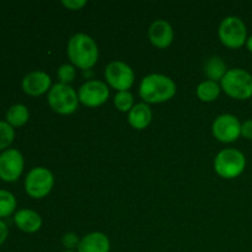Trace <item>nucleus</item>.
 I'll use <instances>...</instances> for the list:
<instances>
[{
    "instance_id": "nucleus-1",
    "label": "nucleus",
    "mask_w": 252,
    "mask_h": 252,
    "mask_svg": "<svg viewBox=\"0 0 252 252\" xmlns=\"http://www.w3.org/2000/svg\"><path fill=\"white\" fill-rule=\"evenodd\" d=\"M66 53L71 64L83 70L91 69L98 61L97 44L86 33L74 34L68 42Z\"/></svg>"
},
{
    "instance_id": "nucleus-2",
    "label": "nucleus",
    "mask_w": 252,
    "mask_h": 252,
    "mask_svg": "<svg viewBox=\"0 0 252 252\" xmlns=\"http://www.w3.org/2000/svg\"><path fill=\"white\" fill-rule=\"evenodd\" d=\"M176 94V84L162 74H149L139 85V96L145 103H162L171 100Z\"/></svg>"
},
{
    "instance_id": "nucleus-3",
    "label": "nucleus",
    "mask_w": 252,
    "mask_h": 252,
    "mask_svg": "<svg viewBox=\"0 0 252 252\" xmlns=\"http://www.w3.org/2000/svg\"><path fill=\"white\" fill-rule=\"evenodd\" d=\"M220 88L230 97L249 100L252 97V75L244 69H230L221 79Z\"/></svg>"
},
{
    "instance_id": "nucleus-4",
    "label": "nucleus",
    "mask_w": 252,
    "mask_h": 252,
    "mask_svg": "<svg viewBox=\"0 0 252 252\" xmlns=\"http://www.w3.org/2000/svg\"><path fill=\"white\" fill-rule=\"evenodd\" d=\"M246 167L245 155L236 149H224L214 160V169L220 177L233 180L240 176Z\"/></svg>"
},
{
    "instance_id": "nucleus-5",
    "label": "nucleus",
    "mask_w": 252,
    "mask_h": 252,
    "mask_svg": "<svg viewBox=\"0 0 252 252\" xmlns=\"http://www.w3.org/2000/svg\"><path fill=\"white\" fill-rule=\"evenodd\" d=\"M79 96L70 85L56 84L48 93V105L59 115H71L78 110Z\"/></svg>"
},
{
    "instance_id": "nucleus-6",
    "label": "nucleus",
    "mask_w": 252,
    "mask_h": 252,
    "mask_svg": "<svg viewBox=\"0 0 252 252\" xmlns=\"http://www.w3.org/2000/svg\"><path fill=\"white\" fill-rule=\"evenodd\" d=\"M220 42L225 47L238 49L246 44L248 41V30L240 17L228 16L220 22L218 30Z\"/></svg>"
},
{
    "instance_id": "nucleus-7",
    "label": "nucleus",
    "mask_w": 252,
    "mask_h": 252,
    "mask_svg": "<svg viewBox=\"0 0 252 252\" xmlns=\"http://www.w3.org/2000/svg\"><path fill=\"white\" fill-rule=\"evenodd\" d=\"M53 186V174L46 167H33L25 179V189L32 198H44L46 196H48Z\"/></svg>"
},
{
    "instance_id": "nucleus-8",
    "label": "nucleus",
    "mask_w": 252,
    "mask_h": 252,
    "mask_svg": "<svg viewBox=\"0 0 252 252\" xmlns=\"http://www.w3.org/2000/svg\"><path fill=\"white\" fill-rule=\"evenodd\" d=\"M105 79L115 90L128 91L134 84V71L128 64L115 61L106 66Z\"/></svg>"
},
{
    "instance_id": "nucleus-9",
    "label": "nucleus",
    "mask_w": 252,
    "mask_h": 252,
    "mask_svg": "<svg viewBox=\"0 0 252 252\" xmlns=\"http://www.w3.org/2000/svg\"><path fill=\"white\" fill-rule=\"evenodd\" d=\"M212 132L217 140L221 143H233L241 135V123L235 116L220 115L212 126Z\"/></svg>"
},
{
    "instance_id": "nucleus-10",
    "label": "nucleus",
    "mask_w": 252,
    "mask_h": 252,
    "mask_svg": "<svg viewBox=\"0 0 252 252\" xmlns=\"http://www.w3.org/2000/svg\"><path fill=\"white\" fill-rule=\"evenodd\" d=\"M79 101L88 107H98L110 97L107 84L101 80H89L79 89Z\"/></svg>"
},
{
    "instance_id": "nucleus-11",
    "label": "nucleus",
    "mask_w": 252,
    "mask_h": 252,
    "mask_svg": "<svg viewBox=\"0 0 252 252\" xmlns=\"http://www.w3.org/2000/svg\"><path fill=\"white\" fill-rule=\"evenodd\" d=\"M24 157L16 149H6L0 155V179L5 182H14L24 171Z\"/></svg>"
},
{
    "instance_id": "nucleus-12",
    "label": "nucleus",
    "mask_w": 252,
    "mask_h": 252,
    "mask_svg": "<svg viewBox=\"0 0 252 252\" xmlns=\"http://www.w3.org/2000/svg\"><path fill=\"white\" fill-rule=\"evenodd\" d=\"M52 86L51 76L44 71H31L22 80V90L30 96H41L49 93Z\"/></svg>"
},
{
    "instance_id": "nucleus-13",
    "label": "nucleus",
    "mask_w": 252,
    "mask_h": 252,
    "mask_svg": "<svg viewBox=\"0 0 252 252\" xmlns=\"http://www.w3.org/2000/svg\"><path fill=\"white\" fill-rule=\"evenodd\" d=\"M150 42L157 48H166L174 41V29L165 20H157L153 22L148 31Z\"/></svg>"
},
{
    "instance_id": "nucleus-14",
    "label": "nucleus",
    "mask_w": 252,
    "mask_h": 252,
    "mask_svg": "<svg viewBox=\"0 0 252 252\" xmlns=\"http://www.w3.org/2000/svg\"><path fill=\"white\" fill-rule=\"evenodd\" d=\"M110 239L103 233H90L80 239L78 252H110Z\"/></svg>"
},
{
    "instance_id": "nucleus-15",
    "label": "nucleus",
    "mask_w": 252,
    "mask_h": 252,
    "mask_svg": "<svg viewBox=\"0 0 252 252\" xmlns=\"http://www.w3.org/2000/svg\"><path fill=\"white\" fill-rule=\"evenodd\" d=\"M15 224L24 233H36L42 226V218L32 209H20L14 217Z\"/></svg>"
},
{
    "instance_id": "nucleus-16",
    "label": "nucleus",
    "mask_w": 252,
    "mask_h": 252,
    "mask_svg": "<svg viewBox=\"0 0 252 252\" xmlns=\"http://www.w3.org/2000/svg\"><path fill=\"white\" fill-rule=\"evenodd\" d=\"M153 112L147 103H137L128 112V122L134 129H145L152 123Z\"/></svg>"
},
{
    "instance_id": "nucleus-17",
    "label": "nucleus",
    "mask_w": 252,
    "mask_h": 252,
    "mask_svg": "<svg viewBox=\"0 0 252 252\" xmlns=\"http://www.w3.org/2000/svg\"><path fill=\"white\" fill-rule=\"evenodd\" d=\"M226 65L223 59L219 57H211L204 64V73H206L208 80L221 81V79L226 74Z\"/></svg>"
},
{
    "instance_id": "nucleus-18",
    "label": "nucleus",
    "mask_w": 252,
    "mask_h": 252,
    "mask_svg": "<svg viewBox=\"0 0 252 252\" xmlns=\"http://www.w3.org/2000/svg\"><path fill=\"white\" fill-rule=\"evenodd\" d=\"M30 112L27 107L21 103L11 106L6 112V122L14 127H22L29 122Z\"/></svg>"
},
{
    "instance_id": "nucleus-19",
    "label": "nucleus",
    "mask_w": 252,
    "mask_h": 252,
    "mask_svg": "<svg viewBox=\"0 0 252 252\" xmlns=\"http://www.w3.org/2000/svg\"><path fill=\"white\" fill-rule=\"evenodd\" d=\"M221 88L219 86L218 83L212 80H206L201 83L197 88L196 94L198 98L203 102H213L219 97Z\"/></svg>"
},
{
    "instance_id": "nucleus-20",
    "label": "nucleus",
    "mask_w": 252,
    "mask_h": 252,
    "mask_svg": "<svg viewBox=\"0 0 252 252\" xmlns=\"http://www.w3.org/2000/svg\"><path fill=\"white\" fill-rule=\"evenodd\" d=\"M16 209V198L14 194L5 189H0V219L11 216Z\"/></svg>"
},
{
    "instance_id": "nucleus-21",
    "label": "nucleus",
    "mask_w": 252,
    "mask_h": 252,
    "mask_svg": "<svg viewBox=\"0 0 252 252\" xmlns=\"http://www.w3.org/2000/svg\"><path fill=\"white\" fill-rule=\"evenodd\" d=\"M113 103L121 112H129L134 106V98L129 91H118L113 97Z\"/></svg>"
},
{
    "instance_id": "nucleus-22",
    "label": "nucleus",
    "mask_w": 252,
    "mask_h": 252,
    "mask_svg": "<svg viewBox=\"0 0 252 252\" xmlns=\"http://www.w3.org/2000/svg\"><path fill=\"white\" fill-rule=\"evenodd\" d=\"M15 139V130L7 122L0 121V150H4L12 144Z\"/></svg>"
},
{
    "instance_id": "nucleus-23",
    "label": "nucleus",
    "mask_w": 252,
    "mask_h": 252,
    "mask_svg": "<svg viewBox=\"0 0 252 252\" xmlns=\"http://www.w3.org/2000/svg\"><path fill=\"white\" fill-rule=\"evenodd\" d=\"M57 75H58L59 80H61V84L69 85L70 83H73L76 76L75 66L71 65V64H63V65L59 66Z\"/></svg>"
},
{
    "instance_id": "nucleus-24",
    "label": "nucleus",
    "mask_w": 252,
    "mask_h": 252,
    "mask_svg": "<svg viewBox=\"0 0 252 252\" xmlns=\"http://www.w3.org/2000/svg\"><path fill=\"white\" fill-rule=\"evenodd\" d=\"M62 243H63V246L66 249V250L73 251L74 249H76L80 244V239L78 238L75 233H66L64 234L63 239H62Z\"/></svg>"
},
{
    "instance_id": "nucleus-25",
    "label": "nucleus",
    "mask_w": 252,
    "mask_h": 252,
    "mask_svg": "<svg viewBox=\"0 0 252 252\" xmlns=\"http://www.w3.org/2000/svg\"><path fill=\"white\" fill-rule=\"evenodd\" d=\"M62 4H63V6H65L68 10L76 11V10L83 9L86 5V1L85 0H63Z\"/></svg>"
},
{
    "instance_id": "nucleus-26",
    "label": "nucleus",
    "mask_w": 252,
    "mask_h": 252,
    "mask_svg": "<svg viewBox=\"0 0 252 252\" xmlns=\"http://www.w3.org/2000/svg\"><path fill=\"white\" fill-rule=\"evenodd\" d=\"M241 135L246 139L252 140V120H248L241 123Z\"/></svg>"
},
{
    "instance_id": "nucleus-27",
    "label": "nucleus",
    "mask_w": 252,
    "mask_h": 252,
    "mask_svg": "<svg viewBox=\"0 0 252 252\" xmlns=\"http://www.w3.org/2000/svg\"><path fill=\"white\" fill-rule=\"evenodd\" d=\"M7 235H9V230H7L6 224L2 220H0V246L5 243Z\"/></svg>"
},
{
    "instance_id": "nucleus-28",
    "label": "nucleus",
    "mask_w": 252,
    "mask_h": 252,
    "mask_svg": "<svg viewBox=\"0 0 252 252\" xmlns=\"http://www.w3.org/2000/svg\"><path fill=\"white\" fill-rule=\"evenodd\" d=\"M246 47H248L249 51H250L252 53V36L249 37L248 41H246Z\"/></svg>"
},
{
    "instance_id": "nucleus-29",
    "label": "nucleus",
    "mask_w": 252,
    "mask_h": 252,
    "mask_svg": "<svg viewBox=\"0 0 252 252\" xmlns=\"http://www.w3.org/2000/svg\"><path fill=\"white\" fill-rule=\"evenodd\" d=\"M64 252H75V251H70V250H66V251H64Z\"/></svg>"
}]
</instances>
